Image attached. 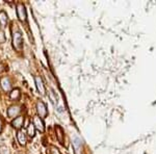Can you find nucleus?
<instances>
[{"label":"nucleus","mask_w":156,"mask_h":154,"mask_svg":"<svg viewBox=\"0 0 156 154\" xmlns=\"http://www.w3.org/2000/svg\"><path fill=\"white\" fill-rule=\"evenodd\" d=\"M0 153L1 154H9V152H7V149L5 147H0Z\"/></svg>","instance_id":"dca6fc26"},{"label":"nucleus","mask_w":156,"mask_h":154,"mask_svg":"<svg viewBox=\"0 0 156 154\" xmlns=\"http://www.w3.org/2000/svg\"><path fill=\"white\" fill-rule=\"evenodd\" d=\"M17 138H18V141L21 145H25V144H26V136H25V134L22 132V131H18Z\"/></svg>","instance_id":"9b49d317"},{"label":"nucleus","mask_w":156,"mask_h":154,"mask_svg":"<svg viewBox=\"0 0 156 154\" xmlns=\"http://www.w3.org/2000/svg\"><path fill=\"white\" fill-rule=\"evenodd\" d=\"M37 113H39L40 118H45L47 116V107H46V105L44 104V102H42V101L37 102Z\"/></svg>","instance_id":"7ed1b4c3"},{"label":"nucleus","mask_w":156,"mask_h":154,"mask_svg":"<svg viewBox=\"0 0 156 154\" xmlns=\"http://www.w3.org/2000/svg\"><path fill=\"white\" fill-rule=\"evenodd\" d=\"M50 98H51V100H52V102H53V103L56 102V99L53 97V91H51V93H50Z\"/></svg>","instance_id":"a211bd4d"},{"label":"nucleus","mask_w":156,"mask_h":154,"mask_svg":"<svg viewBox=\"0 0 156 154\" xmlns=\"http://www.w3.org/2000/svg\"><path fill=\"white\" fill-rule=\"evenodd\" d=\"M2 131V120L0 119V132Z\"/></svg>","instance_id":"6ab92c4d"},{"label":"nucleus","mask_w":156,"mask_h":154,"mask_svg":"<svg viewBox=\"0 0 156 154\" xmlns=\"http://www.w3.org/2000/svg\"><path fill=\"white\" fill-rule=\"evenodd\" d=\"M23 123H24V118L23 117H18L12 122V126L15 128V129H20V128L23 126Z\"/></svg>","instance_id":"6e6552de"},{"label":"nucleus","mask_w":156,"mask_h":154,"mask_svg":"<svg viewBox=\"0 0 156 154\" xmlns=\"http://www.w3.org/2000/svg\"><path fill=\"white\" fill-rule=\"evenodd\" d=\"M34 81H36V84H37V89L39 91V93L41 95H45L46 93V90H45V87H44V83H43V80L42 78L40 76H36L34 77Z\"/></svg>","instance_id":"20e7f679"},{"label":"nucleus","mask_w":156,"mask_h":154,"mask_svg":"<svg viewBox=\"0 0 156 154\" xmlns=\"http://www.w3.org/2000/svg\"><path fill=\"white\" fill-rule=\"evenodd\" d=\"M34 127H36V129H37L39 131H43L45 130V127H44V123H43L42 119L39 117V116H36V117L34 118Z\"/></svg>","instance_id":"423d86ee"},{"label":"nucleus","mask_w":156,"mask_h":154,"mask_svg":"<svg viewBox=\"0 0 156 154\" xmlns=\"http://www.w3.org/2000/svg\"><path fill=\"white\" fill-rule=\"evenodd\" d=\"M7 21H9V18H7V15L4 11L0 12V25L2 27H4L7 24Z\"/></svg>","instance_id":"9d476101"},{"label":"nucleus","mask_w":156,"mask_h":154,"mask_svg":"<svg viewBox=\"0 0 156 154\" xmlns=\"http://www.w3.org/2000/svg\"><path fill=\"white\" fill-rule=\"evenodd\" d=\"M55 131H56V134H57V140L60 144H64V130L62 129V127L58 125L55 126Z\"/></svg>","instance_id":"1a4fd4ad"},{"label":"nucleus","mask_w":156,"mask_h":154,"mask_svg":"<svg viewBox=\"0 0 156 154\" xmlns=\"http://www.w3.org/2000/svg\"><path fill=\"white\" fill-rule=\"evenodd\" d=\"M12 46L18 51H20L23 47V39H22V34L20 31H16L12 34Z\"/></svg>","instance_id":"f257e3e1"},{"label":"nucleus","mask_w":156,"mask_h":154,"mask_svg":"<svg viewBox=\"0 0 156 154\" xmlns=\"http://www.w3.org/2000/svg\"><path fill=\"white\" fill-rule=\"evenodd\" d=\"M0 84H1V88L4 92H9L11 91V88H12V84H11V81L7 77H3L0 81Z\"/></svg>","instance_id":"0eeeda50"},{"label":"nucleus","mask_w":156,"mask_h":154,"mask_svg":"<svg viewBox=\"0 0 156 154\" xmlns=\"http://www.w3.org/2000/svg\"><path fill=\"white\" fill-rule=\"evenodd\" d=\"M51 153H52V154H60V153H59V151L57 150L56 148H54V147H52V148H51Z\"/></svg>","instance_id":"f3484780"},{"label":"nucleus","mask_w":156,"mask_h":154,"mask_svg":"<svg viewBox=\"0 0 156 154\" xmlns=\"http://www.w3.org/2000/svg\"><path fill=\"white\" fill-rule=\"evenodd\" d=\"M57 112H58V113H62V107H58V108H57Z\"/></svg>","instance_id":"aec40b11"},{"label":"nucleus","mask_w":156,"mask_h":154,"mask_svg":"<svg viewBox=\"0 0 156 154\" xmlns=\"http://www.w3.org/2000/svg\"><path fill=\"white\" fill-rule=\"evenodd\" d=\"M27 134L29 136H31V138L36 134V127H34V124H29L27 126Z\"/></svg>","instance_id":"ddd939ff"},{"label":"nucleus","mask_w":156,"mask_h":154,"mask_svg":"<svg viewBox=\"0 0 156 154\" xmlns=\"http://www.w3.org/2000/svg\"><path fill=\"white\" fill-rule=\"evenodd\" d=\"M5 41H6L5 34H4V32L2 30H0V44H3V43H5Z\"/></svg>","instance_id":"2eb2a0df"},{"label":"nucleus","mask_w":156,"mask_h":154,"mask_svg":"<svg viewBox=\"0 0 156 154\" xmlns=\"http://www.w3.org/2000/svg\"><path fill=\"white\" fill-rule=\"evenodd\" d=\"M73 145H74L75 149H76V151H79V148L80 146H81V140H80L79 138H74V140H73Z\"/></svg>","instance_id":"4468645a"},{"label":"nucleus","mask_w":156,"mask_h":154,"mask_svg":"<svg viewBox=\"0 0 156 154\" xmlns=\"http://www.w3.org/2000/svg\"><path fill=\"white\" fill-rule=\"evenodd\" d=\"M17 15H18V18L20 21H22V22L26 21V18H27L26 9H25V7L22 3H19L18 5H17Z\"/></svg>","instance_id":"f03ea898"},{"label":"nucleus","mask_w":156,"mask_h":154,"mask_svg":"<svg viewBox=\"0 0 156 154\" xmlns=\"http://www.w3.org/2000/svg\"><path fill=\"white\" fill-rule=\"evenodd\" d=\"M20 112H21L20 106H18V105H12V106H11L7 109V116L9 118H15L19 115Z\"/></svg>","instance_id":"39448f33"},{"label":"nucleus","mask_w":156,"mask_h":154,"mask_svg":"<svg viewBox=\"0 0 156 154\" xmlns=\"http://www.w3.org/2000/svg\"><path fill=\"white\" fill-rule=\"evenodd\" d=\"M12 100H18L19 97H20V90L19 89H15L12 91L11 95H9Z\"/></svg>","instance_id":"f8f14e48"}]
</instances>
